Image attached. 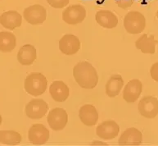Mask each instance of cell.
<instances>
[{
	"label": "cell",
	"instance_id": "obj_1",
	"mask_svg": "<svg viewBox=\"0 0 158 146\" xmlns=\"http://www.w3.org/2000/svg\"><path fill=\"white\" fill-rule=\"evenodd\" d=\"M73 75L77 84L84 89H94L98 82V75L96 69L88 62H81L76 65Z\"/></svg>",
	"mask_w": 158,
	"mask_h": 146
},
{
	"label": "cell",
	"instance_id": "obj_2",
	"mask_svg": "<svg viewBox=\"0 0 158 146\" xmlns=\"http://www.w3.org/2000/svg\"><path fill=\"white\" fill-rule=\"evenodd\" d=\"M48 80L44 75L40 72H33L25 80V90L33 96H40L47 90Z\"/></svg>",
	"mask_w": 158,
	"mask_h": 146
},
{
	"label": "cell",
	"instance_id": "obj_3",
	"mask_svg": "<svg viewBox=\"0 0 158 146\" xmlns=\"http://www.w3.org/2000/svg\"><path fill=\"white\" fill-rule=\"evenodd\" d=\"M124 26L128 33L137 35L143 31L146 27V19L139 12H130L124 18Z\"/></svg>",
	"mask_w": 158,
	"mask_h": 146
},
{
	"label": "cell",
	"instance_id": "obj_4",
	"mask_svg": "<svg viewBox=\"0 0 158 146\" xmlns=\"http://www.w3.org/2000/svg\"><path fill=\"white\" fill-rule=\"evenodd\" d=\"M86 17V10L80 4L69 6L62 12V19L66 24L77 25L81 23Z\"/></svg>",
	"mask_w": 158,
	"mask_h": 146
},
{
	"label": "cell",
	"instance_id": "obj_5",
	"mask_svg": "<svg viewBox=\"0 0 158 146\" xmlns=\"http://www.w3.org/2000/svg\"><path fill=\"white\" fill-rule=\"evenodd\" d=\"M23 17L31 25H40L44 22L47 18V12L41 5H32L24 10Z\"/></svg>",
	"mask_w": 158,
	"mask_h": 146
},
{
	"label": "cell",
	"instance_id": "obj_6",
	"mask_svg": "<svg viewBox=\"0 0 158 146\" xmlns=\"http://www.w3.org/2000/svg\"><path fill=\"white\" fill-rule=\"evenodd\" d=\"M68 122V115L63 109L56 108L50 111L48 115V125L55 131H61L65 128Z\"/></svg>",
	"mask_w": 158,
	"mask_h": 146
},
{
	"label": "cell",
	"instance_id": "obj_7",
	"mask_svg": "<svg viewBox=\"0 0 158 146\" xmlns=\"http://www.w3.org/2000/svg\"><path fill=\"white\" fill-rule=\"evenodd\" d=\"M48 110V105L41 99H32L26 106V114L29 118L37 120L44 118Z\"/></svg>",
	"mask_w": 158,
	"mask_h": 146
},
{
	"label": "cell",
	"instance_id": "obj_8",
	"mask_svg": "<svg viewBox=\"0 0 158 146\" xmlns=\"http://www.w3.org/2000/svg\"><path fill=\"white\" fill-rule=\"evenodd\" d=\"M138 109L144 118L149 119L156 118L158 115V99L152 96L144 97L139 101Z\"/></svg>",
	"mask_w": 158,
	"mask_h": 146
},
{
	"label": "cell",
	"instance_id": "obj_9",
	"mask_svg": "<svg viewBox=\"0 0 158 146\" xmlns=\"http://www.w3.org/2000/svg\"><path fill=\"white\" fill-rule=\"evenodd\" d=\"M29 140L35 145H43L49 139V131L42 124H35L28 132Z\"/></svg>",
	"mask_w": 158,
	"mask_h": 146
},
{
	"label": "cell",
	"instance_id": "obj_10",
	"mask_svg": "<svg viewBox=\"0 0 158 146\" xmlns=\"http://www.w3.org/2000/svg\"><path fill=\"white\" fill-rule=\"evenodd\" d=\"M120 127L114 121H106L98 126L96 129L97 135L101 139L110 140L116 138L119 134Z\"/></svg>",
	"mask_w": 158,
	"mask_h": 146
},
{
	"label": "cell",
	"instance_id": "obj_11",
	"mask_svg": "<svg viewBox=\"0 0 158 146\" xmlns=\"http://www.w3.org/2000/svg\"><path fill=\"white\" fill-rule=\"evenodd\" d=\"M59 49L64 54H76L80 49V41L76 36L66 35L60 40Z\"/></svg>",
	"mask_w": 158,
	"mask_h": 146
},
{
	"label": "cell",
	"instance_id": "obj_12",
	"mask_svg": "<svg viewBox=\"0 0 158 146\" xmlns=\"http://www.w3.org/2000/svg\"><path fill=\"white\" fill-rule=\"evenodd\" d=\"M143 141V135L141 131L135 127L129 128L120 135L118 143L120 145L138 146Z\"/></svg>",
	"mask_w": 158,
	"mask_h": 146
},
{
	"label": "cell",
	"instance_id": "obj_13",
	"mask_svg": "<svg viewBox=\"0 0 158 146\" xmlns=\"http://www.w3.org/2000/svg\"><path fill=\"white\" fill-rule=\"evenodd\" d=\"M143 85L140 80L135 79L129 81L123 91V99L127 103H134L142 93Z\"/></svg>",
	"mask_w": 158,
	"mask_h": 146
},
{
	"label": "cell",
	"instance_id": "obj_14",
	"mask_svg": "<svg viewBox=\"0 0 158 146\" xmlns=\"http://www.w3.org/2000/svg\"><path fill=\"white\" fill-rule=\"evenodd\" d=\"M79 117L84 125L93 127L98 120V113L95 107L91 104H85L80 109Z\"/></svg>",
	"mask_w": 158,
	"mask_h": 146
},
{
	"label": "cell",
	"instance_id": "obj_15",
	"mask_svg": "<svg viewBox=\"0 0 158 146\" xmlns=\"http://www.w3.org/2000/svg\"><path fill=\"white\" fill-rule=\"evenodd\" d=\"M0 23L4 28L12 31L21 26L22 17L17 11H7L1 15Z\"/></svg>",
	"mask_w": 158,
	"mask_h": 146
},
{
	"label": "cell",
	"instance_id": "obj_16",
	"mask_svg": "<svg viewBox=\"0 0 158 146\" xmlns=\"http://www.w3.org/2000/svg\"><path fill=\"white\" fill-rule=\"evenodd\" d=\"M95 19L99 26L103 28H115L118 24L117 17L109 10H99L95 15Z\"/></svg>",
	"mask_w": 158,
	"mask_h": 146
},
{
	"label": "cell",
	"instance_id": "obj_17",
	"mask_svg": "<svg viewBox=\"0 0 158 146\" xmlns=\"http://www.w3.org/2000/svg\"><path fill=\"white\" fill-rule=\"evenodd\" d=\"M156 44H158V41L155 40L153 35L148 36L147 34H144L139 40H136L135 46L143 54H153L156 52Z\"/></svg>",
	"mask_w": 158,
	"mask_h": 146
},
{
	"label": "cell",
	"instance_id": "obj_18",
	"mask_svg": "<svg viewBox=\"0 0 158 146\" xmlns=\"http://www.w3.org/2000/svg\"><path fill=\"white\" fill-rule=\"evenodd\" d=\"M49 92L51 96L56 102L66 101L69 97L68 86L62 81H54L50 85Z\"/></svg>",
	"mask_w": 158,
	"mask_h": 146
},
{
	"label": "cell",
	"instance_id": "obj_19",
	"mask_svg": "<svg viewBox=\"0 0 158 146\" xmlns=\"http://www.w3.org/2000/svg\"><path fill=\"white\" fill-rule=\"evenodd\" d=\"M37 53L33 45H26L20 49L17 54V60L21 65L29 66L35 61Z\"/></svg>",
	"mask_w": 158,
	"mask_h": 146
},
{
	"label": "cell",
	"instance_id": "obj_20",
	"mask_svg": "<svg viewBox=\"0 0 158 146\" xmlns=\"http://www.w3.org/2000/svg\"><path fill=\"white\" fill-rule=\"evenodd\" d=\"M124 80L120 75H114L110 77L106 85V94L107 96L113 98L117 96L121 91Z\"/></svg>",
	"mask_w": 158,
	"mask_h": 146
},
{
	"label": "cell",
	"instance_id": "obj_21",
	"mask_svg": "<svg viewBox=\"0 0 158 146\" xmlns=\"http://www.w3.org/2000/svg\"><path fill=\"white\" fill-rule=\"evenodd\" d=\"M17 45L16 36L11 32H0V51L3 53L12 52Z\"/></svg>",
	"mask_w": 158,
	"mask_h": 146
},
{
	"label": "cell",
	"instance_id": "obj_22",
	"mask_svg": "<svg viewBox=\"0 0 158 146\" xmlns=\"http://www.w3.org/2000/svg\"><path fill=\"white\" fill-rule=\"evenodd\" d=\"M21 141V135L15 131H0V143L7 145H17Z\"/></svg>",
	"mask_w": 158,
	"mask_h": 146
},
{
	"label": "cell",
	"instance_id": "obj_23",
	"mask_svg": "<svg viewBox=\"0 0 158 146\" xmlns=\"http://www.w3.org/2000/svg\"><path fill=\"white\" fill-rule=\"evenodd\" d=\"M70 0H47L48 4L54 8H63L67 6Z\"/></svg>",
	"mask_w": 158,
	"mask_h": 146
},
{
	"label": "cell",
	"instance_id": "obj_24",
	"mask_svg": "<svg viewBox=\"0 0 158 146\" xmlns=\"http://www.w3.org/2000/svg\"><path fill=\"white\" fill-rule=\"evenodd\" d=\"M134 2L135 0H116V4L123 9H126L129 8L134 3Z\"/></svg>",
	"mask_w": 158,
	"mask_h": 146
},
{
	"label": "cell",
	"instance_id": "obj_25",
	"mask_svg": "<svg viewBox=\"0 0 158 146\" xmlns=\"http://www.w3.org/2000/svg\"><path fill=\"white\" fill-rule=\"evenodd\" d=\"M150 74H151L152 78L158 82V62L154 63L152 66L151 70H150Z\"/></svg>",
	"mask_w": 158,
	"mask_h": 146
},
{
	"label": "cell",
	"instance_id": "obj_26",
	"mask_svg": "<svg viewBox=\"0 0 158 146\" xmlns=\"http://www.w3.org/2000/svg\"><path fill=\"white\" fill-rule=\"evenodd\" d=\"M1 123H2V117L0 115V125H1Z\"/></svg>",
	"mask_w": 158,
	"mask_h": 146
},
{
	"label": "cell",
	"instance_id": "obj_27",
	"mask_svg": "<svg viewBox=\"0 0 158 146\" xmlns=\"http://www.w3.org/2000/svg\"><path fill=\"white\" fill-rule=\"evenodd\" d=\"M156 17H157V19H158V11H157V12H156Z\"/></svg>",
	"mask_w": 158,
	"mask_h": 146
}]
</instances>
